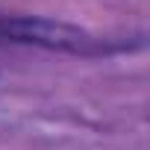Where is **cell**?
I'll list each match as a JSON object with an SVG mask.
<instances>
[{
    "label": "cell",
    "instance_id": "cell-1",
    "mask_svg": "<svg viewBox=\"0 0 150 150\" xmlns=\"http://www.w3.org/2000/svg\"><path fill=\"white\" fill-rule=\"evenodd\" d=\"M6 33H12L18 41H35V44L65 47V50H88V38L80 30L50 24V21H30V18L12 21V24H6Z\"/></svg>",
    "mask_w": 150,
    "mask_h": 150
}]
</instances>
